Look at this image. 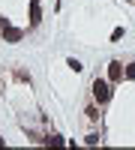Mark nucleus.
<instances>
[{"label":"nucleus","instance_id":"f257e3e1","mask_svg":"<svg viewBox=\"0 0 135 150\" xmlns=\"http://www.w3.org/2000/svg\"><path fill=\"white\" fill-rule=\"evenodd\" d=\"M111 87H114V84H108L105 78H96V81L90 84V90H93V99H96L99 105H105L108 99H111Z\"/></svg>","mask_w":135,"mask_h":150},{"label":"nucleus","instance_id":"f03ea898","mask_svg":"<svg viewBox=\"0 0 135 150\" xmlns=\"http://www.w3.org/2000/svg\"><path fill=\"white\" fill-rule=\"evenodd\" d=\"M126 63H120V60H111V63H108V78H111V84H120L126 78Z\"/></svg>","mask_w":135,"mask_h":150},{"label":"nucleus","instance_id":"7ed1b4c3","mask_svg":"<svg viewBox=\"0 0 135 150\" xmlns=\"http://www.w3.org/2000/svg\"><path fill=\"white\" fill-rule=\"evenodd\" d=\"M21 36H24V30H21V27H12V24H9V27L3 30V42H18Z\"/></svg>","mask_w":135,"mask_h":150},{"label":"nucleus","instance_id":"20e7f679","mask_svg":"<svg viewBox=\"0 0 135 150\" xmlns=\"http://www.w3.org/2000/svg\"><path fill=\"white\" fill-rule=\"evenodd\" d=\"M30 21L39 24L42 21V9H39V0H30Z\"/></svg>","mask_w":135,"mask_h":150},{"label":"nucleus","instance_id":"39448f33","mask_svg":"<svg viewBox=\"0 0 135 150\" xmlns=\"http://www.w3.org/2000/svg\"><path fill=\"white\" fill-rule=\"evenodd\" d=\"M66 63H69V69H72V72H81V69H84V63H81L78 57H69Z\"/></svg>","mask_w":135,"mask_h":150},{"label":"nucleus","instance_id":"423d86ee","mask_svg":"<svg viewBox=\"0 0 135 150\" xmlns=\"http://www.w3.org/2000/svg\"><path fill=\"white\" fill-rule=\"evenodd\" d=\"M45 144H51V147H63V138H60V135H48Z\"/></svg>","mask_w":135,"mask_h":150},{"label":"nucleus","instance_id":"0eeeda50","mask_svg":"<svg viewBox=\"0 0 135 150\" xmlns=\"http://www.w3.org/2000/svg\"><path fill=\"white\" fill-rule=\"evenodd\" d=\"M123 72H126V78H135V63H126Z\"/></svg>","mask_w":135,"mask_h":150},{"label":"nucleus","instance_id":"6e6552de","mask_svg":"<svg viewBox=\"0 0 135 150\" xmlns=\"http://www.w3.org/2000/svg\"><path fill=\"white\" fill-rule=\"evenodd\" d=\"M6 27H9V18H6V15H0V30H6Z\"/></svg>","mask_w":135,"mask_h":150},{"label":"nucleus","instance_id":"1a4fd4ad","mask_svg":"<svg viewBox=\"0 0 135 150\" xmlns=\"http://www.w3.org/2000/svg\"><path fill=\"white\" fill-rule=\"evenodd\" d=\"M0 144H3V138H0Z\"/></svg>","mask_w":135,"mask_h":150},{"label":"nucleus","instance_id":"9d476101","mask_svg":"<svg viewBox=\"0 0 135 150\" xmlns=\"http://www.w3.org/2000/svg\"><path fill=\"white\" fill-rule=\"evenodd\" d=\"M132 3H135V0H132Z\"/></svg>","mask_w":135,"mask_h":150}]
</instances>
